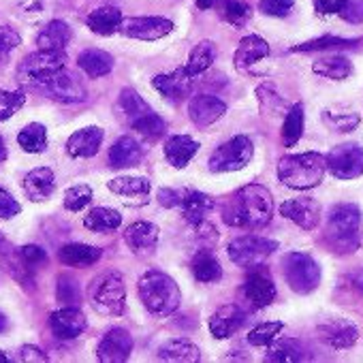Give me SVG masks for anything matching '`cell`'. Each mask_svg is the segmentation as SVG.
I'll return each mask as SVG.
<instances>
[{
    "label": "cell",
    "instance_id": "54",
    "mask_svg": "<svg viewBox=\"0 0 363 363\" xmlns=\"http://www.w3.org/2000/svg\"><path fill=\"white\" fill-rule=\"evenodd\" d=\"M20 203L11 197V193H7L3 186H0V218L3 220H9L13 216L20 214Z\"/></svg>",
    "mask_w": 363,
    "mask_h": 363
},
{
    "label": "cell",
    "instance_id": "40",
    "mask_svg": "<svg viewBox=\"0 0 363 363\" xmlns=\"http://www.w3.org/2000/svg\"><path fill=\"white\" fill-rule=\"evenodd\" d=\"M216 60V48L212 41H201L199 45H195V50L191 52V58H189V65L184 67V71L191 75V77H197L201 75L203 71H208L212 67V62Z\"/></svg>",
    "mask_w": 363,
    "mask_h": 363
},
{
    "label": "cell",
    "instance_id": "34",
    "mask_svg": "<svg viewBox=\"0 0 363 363\" xmlns=\"http://www.w3.org/2000/svg\"><path fill=\"white\" fill-rule=\"evenodd\" d=\"M109 191L116 193V195H122V197H130V199H143L150 195L152 191V184L147 177H130V175H122V177H113L109 182Z\"/></svg>",
    "mask_w": 363,
    "mask_h": 363
},
{
    "label": "cell",
    "instance_id": "11",
    "mask_svg": "<svg viewBox=\"0 0 363 363\" xmlns=\"http://www.w3.org/2000/svg\"><path fill=\"white\" fill-rule=\"evenodd\" d=\"M171 30L173 22L164 18H126L118 28V33H122L124 37L139 41H156L167 37Z\"/></svg>",
    "mask_w": 363,
    "mask_h": 363
},
{
    "label": "cell",
    "instance_id": "16",
    "mask_svg": "<svg viewBox=\"0 0 363 363\" xmlns=\"http://www.w3.org/2000/svg\"><path fill=\"white\" fill-rule=\"evenodd\" d=\"M86 327H88V320L75 306L60 308L52 312L50 316V329L54 331L58 340H75L86 331Z\"/></svg>",
    "mask_w": 363,
    "mask_h": 363
},
{
    "label": "cell",
    "instance_id": "35",
    "mask_svg": "<svg viewBox=\"0 0 363 363\" xmlns=\"http://www.w3.org/2000/svg\"><path fill=\"white\" fill-rule=\"evenodd\" d=\"M312 71L325 79L342 82L352 75V62L344 56H327V58H318L312 65Z\"/></svg>",
    "mask_w": 363,
    "mask_h": 363
},
{
    "label": "cell",
    "instance_id": "63",
    "mask_svg": "<svg viewBox=\"0 0 363 363\" xmlns=\"http://www.w3.org/2000/svg\"><path fill=\"white\" fill-rule=\"evenodd\" d=\"M3 361H9V354H5L3 350H0V363H3Z\"/></svg>",
    "mask_w": 363,
    "mask_h": 363
},
{
    "label": "cell",
    "instance_id": "36",
    "mask_svg": "<svg viewBox=\"0 0 363 363\" xmlns=\"http://www.w3.org/2000/svg\"><path fill=\"white\" fill-rule=\"evenodd\" d=\"M193 274L199 282L210 284V282H218L223 278V267H220L218 259L208 248H203L193 259Z\"/></svg>",
    "mask_w": 363,
    "mask_h": 363
},
{
    "label": "cell",
    "instance_id": "59",
    "mask_svg": "<svg viewBox=\"0 0 363 363\" xmlns=\"http://www.w3.org/2000/svg\"><path fill=\"white\" fill-rule=\"evenodd\" d=\"M20 359H22V361H30V363H35V361H39V363H48V361H50V359H48V354H45L41 348L30 346V344L22 346V350H20Z\"/></svg>",
    "mask_w": 363,
    "mask_h": 363
},
{
    "label": "cell",
    "instance_id": "13",
    "mask_svg": "<svg viewBox=\"0 0 363 363\" xmlns=\"http://www.w3.org/2000/svg\"><path fill=\"white\" fill-rule=\"evenodd\" d=\"M280 214L295 223L299 229L303 231H312L316 229L318 220H320V206L314 197H297V199H289L280 206Z\"/></svg>",
    "mask_w": 363,
    "mask_h": 363
},
{
    "label": "cell",
    "instance_id": "61",
    "mask_svg": "<svg viewBox=\"0 0 363 363\" xmlns=\"http://www.w3.org/2000/svg\"><path fill=\"white\" fill-rule=\"evenodd\" d=\"M3 160H7V143H5V139L0 137V162Z\"/></svg>",
    "mask_w": 363,
    "mask_h": 363
},
{
    "label": "cell",
    "instance_id": "60",
    "mask_svg": "<svg viewBox=\"0 0 363 363\" xmlns=\"http://www.w3.org/2000/svg\"><path fill=\"white\" fill-rule=\"evenodd\" d=\"M216 3H218V0H197V7H199L201 11H208V9H212Z\"/></svg>",
    "mask_w": 363,
    "mask_h": 363
},
{
    "label": "cell",
    "instance_id": "56",
    "mask_svg": "<svg viewBox=\"0 0 363 363\" xmlns=\"http://www.w3.org/2000/svg\"><path fill=\"white\" fill-rule=\"evenodd\" d=\"M342 289L352 295H363V269H357L352 274H346L342 278Z\"/></svg>",
    "mask_w": 363,
    "mask_h": 363
},
{
    "label": "cell",
    "instance_id": "62",
    "mask_svg": "<svg viewBox=\"0 0 363 363\" xmlns=\"http://www.w3.org/2000/svg\"><path fill=\"white\" fill-rule=\"evenodd\" d=\"M7 327H9V320H7V316L3 312H0V333H3Z\"/></svg>",
    "mask_w": 363,
    "mask_h": 363
},
{
    "label": "cell",
    "instance_id": "30",
    "mask_svg": "<svg viewBox=\"0 0 363 363\" xmlns=\"http://www.w3.org/2000/svg\"><path fill=\"white\" fill-rule=\"evenodd\" d=\"M71 43V28L62 20H52L37 37L39 50H52V52H65V48Z\"/></svg>",
    "mask_w": 363,
    "mask_h": 363
},
{
    "label": "cell",
    "instance_id": "51",
    "mask_svg": "<svg viewBox=\"0 0 363 363\" xmlns=\"http://www.w3.org/2000/svg\"><path fill=\"white\" fill-rule=\"evenodd\" d=\"M295 0H261L259 9L269 18H286L293 11Z\"/></svg>",
    "mask_w": 363,
    "mask_h": 363
},
{
    "label": "cell",
    "instance_id": "31",
    "mask_svg": "<svg viewBox=\"0 0 363 363\" xmlns=\"http://www.w3.org/2000/svg\"><path fill=\"white\" fill-rule=\"evenodd\" d=\"M101 257H103L101 248L86 246V244H67L58 250L60 263L69 267H88V265H94Z\"/></svg>",
    "mask_w": 363,
    "mask_h": 363
},
{
    "label": "cell",
    "instance_id": "14",
    "mask_svg": "<svg viewBox=\"0 0 363 363\" xmlns=\"http://www.w3.org/2000/svg\"><path fill=\"white\" fill-rule=\"evenodd\" d=\"M133 337L126 329L113 327L109 329L96 346V357L103 363H122L130 357Z\"/></svg>",
    "mask_w": 363,
    "mask_h": 363
},
{
    "label": "cell",
    "instance_id": "15",
    "mask_svg": "<svg viewBox=\"0 0 363 363\" xmlns=\"http://www.w3.org/2000/svg\"><path fill=\"white\" fill-rule=\"evenodd\" d=\"M45 90L50 94V99L58 101V103H67V105H73V103H84L88 99V92L84 88V84L73 75V73H67L65 69L58 71L48 84H45Z\"/></svg>",
    "mask_w": 363,
    "mask_h": 363
},
{
    "label": "cell",
    "instance_id": "48",
    "mask_svg": "<svg viewBox=\"0 0 363 363\" xmlns=\"http://www.w3.org/2000/svg\"><path fill=\"white\" fill-rule=\"evenodd\" d=\"M92 201V189L88 184L73 186L65 193V208L69 212H82Z\"/></svg>",
    "mask_w": 363,
    "mask_h": 363
},
{
    "label": "cell",
    "instance_id": "27",
    "mask_svg": "<svg viewBox=\"0 0 363 363\" xmlns=\"http://www.w3.org/2000/svg\"><path fill=\"white\" fill-rule=\"evenodd\" d=\"M306 357H308V350L299 340L282 337V340H274L269 344L265 361H269V363H297V361H303Z\"/></svg>",
    "mask_w": 363,
    "mask_h": 363
},
{
    "label": "cell",
    "instance_id": "38",
    "mask_svg": "<svg viewBox=\"0 0 363 363\" xmlns=\"http://www.w3.org/2000/svg\"><path fill=\"white\" fill-rule=\"evenodd\" d=\"M361 43V39H342V37H333V35H325L299 45H293L291 52H327V50H352Z\"/></svg>",
    "mask_w": 363,
    "mask_h": 363
},
{
    "label": "cell",
    "instance_id": "46",
    "mask_svg": "<svg viewBox=\"0 0 363 363\" xmlns=\"http://www.w3.org/2000/svg\"><path fill=\"white\" fill-rule=\"evenodd\" d=\"M257 96H259V103H261V109H263L265 116L274 118V116L284 113L286 103H284V99L272 86H259L257 88Z\"/></svg>",
    "mask_w": 363,
    "mask_h": 363
},
{
    "label": "cell",
    "instance_id": "20",
    "mask_svg": "<svg viewBox=\"0 0 363 363\" xmlns=\"http://www.w3.org/2000/svg\"><path fill=\"white\" fill-rule=\"evenodd\" d=\"M227 113L225 101L212 94H197L189 105V116L197 126H210Z\"/></svg>",
    "mask_w": 363,
    "mask_h": 363
},
{
    "label": "cell",
    "instance_id": "49",
    "mask_svg": "<svg viewBox=\"0 0 363 363\" xmlns=\"http://www.w3.org/2000/svg\"><path fill=\"white\" fill-rule=\"evenodd\" d=\"M22 43V37L11 26H0V67H5L11 52Z\"/></svg>",
    "mask_w": 363,
    "mask_h": 363
},
{
    "label": "cell",
    "instance_id": "45",
    "mask_svg": "<svg viewBox=\"0 0 363 363\" xmlns=\"http://www.w3.org/2000/svg\"><path fill=\"white\" fill-rule=\"evenodd\" d=\"M220 16L225 22H229L235 28H242L248 24V20L252 18V9L244 0H223V9Z\"/></svg>",
    "mask_w": 363,
    "mask_h": 363
},
{
    "label": "cell",
    "instance_id": "10",
    "mask_svg": "<svg viewBox=\"0 0 363 363\" xmlns=\"http://www.w3.org/2000/svg\"><path fill=\"white\" fill-rule=\"evenodd\" d=\"M325 164L335 179H357L363 175V147L357 143L335 145L325 156Z\"/></svg>",
    "mask_w": 363,
    "mask_h": 363
},
{
    "label": "cell",
    "instance_id": "12",
    "mask_svg": "<svg viewBox=\"0 0 363 363\" xmlns=\"http://www.w3.org/2000/svg\"><path fill=\"white\" fill-rule=\"evenodd\" d=\"M261 267H263V265H259V267H255V269L250 272V276L246 278L244 289H242L246 301H248L255 310L267 308V306L276 299V284H274L272 276H269L265 269H261Z\"/></svg>",
    "mask_w": 363,
    "mask_h": 363
},
{
    "label": "cell",
    "instance_id": "44",
    "mask_svg": "<svg viewBox=\"0 0 363 363\" xmlns=\"http://www.w3.org/2000/svg\"><path fill=\"white\" fill-rule=\"evenodd\" d=\"M130 126H133L141 137H145V139H150V141L160 139V137L164 135V130H167L164 120H162L158 113H154V111H147V113H143L141 118L133 120Z\"/></svg>",
    "mask_w": 363,
    "mask_h": 363
},
{
    "label": "cell",
    "instance_id": "22",
    "mask_svg": "<svg viewBox=\"0 0 363 363\" xmlns=\"http://www.w3.org/2000/svg\"><path fill=\"white\" fill-rule=\"evenodd\" d=\"M103 130L99 126H86V128H79L77 133H73L67 141V152L73 156V158H92L101 143H103Z\"/></svg>",
    "mask_w": 363,
    "mask_h": 363
},
{
    "label": "cell",
    "instance_id": "4",
    "mask_svg": "<svg viewBox=\"0 0 363 363\" xmlns=\"http://www.w3.org/2000/svg\"><path fill=\"white\" fill-rule=\"evenodd\" d=\"M137 293L145 310L156 318L171 316L179 308V301H182L179 286L175 284L173 278H169L162 272H145L139 278Z\"/></svg>",
    "mask_w": 363,
    "mask_h": 363
},
{
    "label": "cell",
    "instance_id": "47",
    "mask_svg": "<svg viewBox=\"0 0 363 363\" xmlns=\"http://www.w3.org/2000/svg\"><path fill=\"white\" fill-rule=\"evenodd\" d=\"M282 329H284V323H280V320L261 323L248 333V344H252V346H269L280 335Z\"/></svg>",
    "mask_w": 363,
    "mask_h": 363
},
{
    "label": "cell",
    "instance_id": "50",
    "mask_svg": "<svg viewBox=\"0 0 363 363\" xmlns=\"http://www.w3.org/2000/svg\"><path fill=\"white\" fill-rule=\"evenodd\" d=\"M24 94L22 92H7L0 90V122L9 120L18 109L24 107Z\"/></svg>",
    "mask_w": 363,
    "mask_h": 363
},
{
    "label": "cell",
    "instance_id": "29",
    "mask_svg": "<svg viewBox=\"0 0 363 363\" xmlns=\"http://www.w3.org/2000/svg\"><path fill=\"white\" fill-rule=\"evenodd\" d=\"M86 24L94 35L111 37L122 24V11L118 7H99L86 18Z\"/></svg>",
    "mask_w": 363,
    "mask_h": 363
},
{
    "label": "cell",
    "instance_id": "53",
    "mask_svg": "<svg viewBox=\"0 0 363 363\" xmlns=\"http://www.w3.org/2000/svg\"><path fill=\"white\" fill-rule=\"evenodd\" d=\"M340 18L348 24H361L363 22V0H346Z\"/></svg>",
    "mask_w": 363,
    "mask_h": 363
},
{
    "label": "cell",
    "instance_id": "2",
    "mask_svg": "<svg viewBox=\"0 0 363 363\" xmlns=\"http://www.w3.org/2000/svg\"><path fill=\"white\" fill-rule=\"evenodd\" d=\"M361 212L354 203H337L327 214L325 244L335 255H352L359 250Z\"/></svg>",
    "mask_w": 363,
    "mask_h": 363
},
{
    "label": "cell",
    "instance_id": "9",
    "mask_svg": "<svg viewBox=\"0 0 363 363\" xmlns=\"http://www.w3.org/2000/svg\"><path fill=\"white\" fill-rule=\"evenodd\" d=\"M255 154V145L246 135H238L223 143L210 158V169L214 173H225V171H240L244 169Z\"/></svg>",
    "mask_w": 363,
    "mask_h": 363
},
{
    "label": "cell",
    "instance_id": "26",
    "mask_svg": "<svg viewBox=\"0 0 363 363\" xmlns=\"http://www.w3.org/2000/svg\"><path fill=\"white\" fill-rule=\"evenodd\" d=\"M141 158H143V150L133 137H120L109 150V167L113 169L135 167L141 162Z\"/></svg>",
    "mask_w": 363,
    "mask_h": 363
},
{
    "label": "cell",
    "instance_id": "18",
    "mask_svg": "<svg viewBox=\"0 0 363 363\" xmlns=\"http://www.w3.org/2000/svg\"><path fill=\"white\" fill-rule=\"evenodd\" d=\"M318 337L329 346V348H335V350H344V348H350L357 344L359 340V329L348 323V320H327L325 325L318 327Z\"/></svg>",
    "mask_w": 363,
    "mask_h": 363
},
{
    "label": "cell",
    "instance_id": "41",
    "mask_svg": "<svg viewBox=\"0 0 363 363\" xmlns=\"http://www.w3.org/2000/svg\"><path fill=\"white\" fill-rule=\"evenodd\" d=\"M303 105L301 103H295L289 111H286V118H284V124H282V141L286 147H293L301 135H303Z\"/></svg>",
    "mask_w": 363,
    "mask_h": 363
},
{
    "label": "cell",
    "instance_id": "17",
    "mask_svg": "<svg viewBox=\"0 0 363 363\" xmlns=\"http://www.w3.org/2000/svg\"><path fill=\"white\" fill-rule=\"evenodd\" d=\"M152 86L154 90H158L167 101H173V103H179L184 101L191 90H193V77L184 71V67L175 69L173 73H167V75H156L152 79Z\"/></svg>",
    "mask_w": 363,
    "mask_h": 363
},
{
    "label": "cell",
    "instance_id": "32",
    "mask_svg": "<svg viewBox=\"0 0 363 363\" xmlns=\"http://www.w3.org/2000/svg\"><path fill=\"white\" fill-rule=\"evenodd\" d=\"M77 65H79V69H82L88 77L99 79V77H105L107 73H111V69H113V58H111V54H107V52H103V50H86V52L79 54Z\"/></svg>",
    "mask_w": 363,
    "mask_h": 363
},
{
    "label": "cell",
    "instance_id": "52",
    "mask_svg": "<svg viewBox=\"0 0 363 363\" xmlns=\"http://www.w3.org/2000/svg\"><path fill=\"white\" fill-rule=\"evenodd\" d=\"M58 301L67 303V306H75L79 301L77 282L71 280L69 276H60V280H58Z\"/></svg>",
    "mask_w": 363,
    "mask_h": 363
},
{
    "label": "cell",
    "instance_id": "42",
    "mask_svg": "<svg viewBox=\"0 0 363 363\" xmlns=\"http://www.w3.org/2000/svg\"><path fill=\"white\" fill-rule=\"evenodd\" d=\"M18 143H20V147H22L24 152H28V154H39V152H43L45 145H48L45 126H43V124H37V122L24 126V128L20 130V135H18Z\"/></svg>",
    "mask_w": 363,
    "mask_h": 363
},
{
    "label": "cell",
    "instance_id": "21",
    "mask_svg": "<svg viewBox=\"0 0 363 363\" xmlns=\"http://www.w3.org/2000/svg\"><path fill=\"white\" fill-rule=\"evenodd\" d=\"M56 191V175L50 167L33 169L24 177V193L30 201H48Z\"/></svg>",
    "mask_w": 363,
    "mask_h": 363
},
{
    "label": "cell",
    "instance_id": "55",
    "mask_svg": "<svg viewBox=\"0 0 363 363\" xmlns=\"http://www.w3.org/2000/svg\"><path fill=\"white\" fill-rule=\"evenodd\" d=\"M18 255H20V259L24 261V265H26V267H30V269L48 261L45 250H43V248H39V246H24Z\"/></svg>",
    "mask_w": 363,
    "mask_h": 363
},
{
    "label": "cell",
    "instance_id": "33",
    "mask_svg": "<svg viewBox=\"0 0 363 363\" xmlns=\"http://www.w3.org/2000/svg\"><path fill=\"white\" fill-rule=\"evenodd\" d=\"M158 359L175 363H197L201 359V350L189 340H173L158 350Z\"/></svg>",
    "mask_w": 363,
    "mask_h": 363
},
{
    "label": "cell",
    "instance_id": "43",
    "mask_svg": "<svg viewBox=\"0 0 363 363\" xmlns=\"http://www.w3.org/2000/svg\"><path fill=\"white\" fill-rule=\"evenodd\" d=\"M118 107H120V111H122V116H124V120H126L128 124H130L133 120L141 118L143 113L152 111V107H150L135 90H130V88H126V90L120 92Z\"/></svg>",
    "mask_w": 363,
    "mask_h": 363
},
{
    "label": "cell",
    "instance_id": "37",
    "mask_svg": "<svg viewBox=\"0 0 363 363\" xmlns=\"http://www.w3.org/2000/svg\"><path fill=\"white\" fill-rule=\"evenodd\" d=\"M323 122L329 130L333 133H350L359 126L361 118L352 109H342V107H329L323 111Z\"/></svg>",
    "mask_w": 363,
    "mask_h": 363
},
{
    "label": "cell",
    "instance_id": "5",
    "mask_svg": "<svg viewBox=\"0 0 363 363\" xmlns=\"http://www.w3.org/2000/svg\"><path fill=\"white\" fill-rule=\"evenodd\" d=\"M88 299L90 306L105 316H118L124 312V299H126V286L120 274L105 272L96 276L88 286Z\"/></svg>",
    "mask_w": 363,
    "mask_h": 363
},
{
    "label": "cell",
    "instance_id": "1",
    "mask_svg": "<svg viewBox=\"0 0 363 363\" xmlns=\"http://www.w3.org/2000/svg\"><path fill=\"white\" fill-rule=\"evenodd\" d=\"M274 216V199L272 193L261 184H248L233 193L225 208L223 220L229 227L240 229H261L272 223Z\"/></svg>",
    "mask_w": 363,
    "mask_h": 363
},
{
    "label": "cell",
    "instance_id": "3",
    "mask_svg": "<svg viewBox=\"0 0 363 363\" xmlns=\"http://www.w3.org/2000/svg\"><path fill=\"white\" fill-rule=\"evenodd\" d=\"M327 164L325 156L318 152H303L282 156L278 162V177L284 186L293 191H310L316 189L325 177Z\"/></svg>",
    "mask_w": 363,
    "mask_h": 363
},
{
    "label": "cell",
    "instance_id": "58",
    "mask_svg": "<svg viewBox=\"0 0 363 363\" xmlns=\"http://www.w3.org/2000/svg\"><path fill=\"white\" fill-rule=\"evenodd\" d=\"M346 0H314V9L318 16H333L340 13Z\"/></svg>",
    "mask_w": 363,
    "mask_h": 363
},
{
    "label": "cell",
    "instance_id": "23",
    "mask_svg": "<svg viewBox=\"0 0 363 363\" xmlns=\"http://www.w3.org/2000/svg\"><path fill=\"white\" fill-rule=\"evenodd\" d=\"M267 56H269L267 41L257 37V35H248V37H244L240 41V45L235 50V56H233V62H235L238 71H246V69H250L252 65H257L259 60H263Z\"/></svg>",
    "mask_w": 363,
    "mask_h": 363
},
{
    "label": "cell",
    "instance_id": "64",
    "mask_svg": "<svg viewBox=\"0 0 363 363\" xmlns=\"http://www.w3.org/2000/svg\"><path fill=\"white\" fill-rule=\"evenodd\" d=\"M3 246H5V240H3V233H0V250H3Z\"/></svg>",
    "mask_w": 363,
    "mask_h": 363
},
{
    "label": "cell",
    "instance_id": "39",
    "mask_svg": "<svg viewBox=\"0 0 363 363\" xmlns=\"http://www.w3.org/2000/svg\"><path fill=\"white\" fill-rule=\"evenodd\" d=\"M122 225V214L118 210L111 208H94L92 212H88V216L84 218V227L90 231H113Z\"/></svg>",
    "mask_w": 363,
    "mask_h": 363
},
{
    "label": "cell",
    "instance_id": "6",
    "mask_svg": "<svg viewBox=\"0 0 363 363\" xmlns=\"http://www.w3.org/2000/svg\"><path fill=\"white\" fill-rule=\"evenodd\" d=\"M282 272L291 291L299 295L312 293L320 282V267L306 252H289L282 259Z\"/></svg>",
    "mask_w": 363,
    "mask_h": 363
},
{
    "label": "cell",
    "instance_id": "19",
    "mask_svg": "<svg viewBox=\"0 0 363 363\" xmlns=\"http://www.w3.org/2000/svg\"><path fill=\"white\" fill-rule=\"evenodd\" d=\"M244 323H246V312L240 306L229 303V306L218 308L212 314V318H210V331H212V335L216 340H225V337H231L233 333H238Z\"/></svg>",
    "mask_w": 363,
    "mask_h": 363
},
{
    "label": "cell",
    "instance_id": "28",
    "mask_svg": "<svg viewBox=\"0 0 363 363\" xmlns=\"http://www.w3.org/2000/svg\"><path fill=\"white\" fill-rule=\"evenodd\" d=\"M179 208H182V214H184V218L191 225H199L201 220H206V214L214 208V199L199 193V191H186L184 189Z\"/></svg>",
    "mask_w": 363,
    "mask_h": 363
},
{
    "label": "cell",
    "instance_id": "8",
    "mask_svg": "<svg viewBox=\"0 0 363 363\" xmlns=\"http://www.w3.org/2000/svg\"><path fill=\"white\" fill-rule=\"evenodd\" d=\"M67 65L65 52H52V50H39L24 58V62L18 69V77L22 84H41L45 86L58 71H62Z\"/></svg>",
    "mask_w": 363,
    "mask_h": 363
},
{
    "label": "cell",
    "instance_id": "24",
    "mask_svg": "<svg viewBox=\"0 0 363 363\" xmlns=\"http://www.w3.org/2000/svg\"><path fill=\"white\" fill-rule=\"evenodd\" d=\"M124 242L133 252H152L158 244V227L145 220L133 223L124 231Z\"/></svg>",
    "mask_w": 363,
    "mask_h": 363
},
{
    "label": "cell",
    "instance_id": "25",
    "mask_svg": "<svg viewBox=\"0 0 363 363\" xmlns=\"http://www.w3.org/2000/svg\"><path fill=\"white\" fill-rule=\"evenodd\" d=\"M197 150H199V143L193 137H189V135H173L164 143V158L175 169H184L193 160Z\"/></svg>",
    "mask_w": 363,
    "mask_h": 363
},
{
    "label": "cell",
    "instance_id": "7",
    "mask_svg": "<svg viewBox=\"0 0 363 363\" xmlns=\"http://www.w3.org/2000/svg\"><path fill=\"white\" fill-rule=\"evenodd\" d=\"M276 250H278V242L267 240V238H259V235L235 238L227 248L229 259L238 267H244V269H255V267L263 265Z\"/></svg>",
    "mask_w": 363,
    "mask_h": 363
},
{
    "label": "cell",
    "instance_id": "57",
    "mask_svg": "<svg viewBox=\"0 0 363 363\" xmlns=\"http://www.w3.org/2000/svg\"><path fill=\"white\" fill-rule=\"evenodd\" d=\"M182 195H184V189L182 191H173V189H162L158 191V203L164 208H179L182 203Z\"/></svg>",
    "mask_w": 363,
    "mask_h": 363
}]
</instances>
